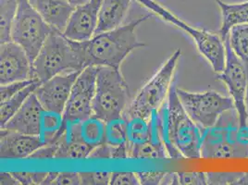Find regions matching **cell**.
<instances>
[{"mask_svg":"<svg viewBox=\"0 0 248 185\" xmlns=\"http://www.w3.org/2000/svg\"><path fill=\"white\" fill-rule=\"evenodd\" d=\"M42 82L38 80L29 84L25 88H23L20 92L15 93L11 98L7 99L4 102H1L0 106V126L3 127L7 123L11 118L16 114V112L26 102V100L31 96L37 87L41 84Z\"/></svg>","mask_w":248,"mask_h":185,"instance_id":"cell-21","label":"cell"},{"mask_svg":"<svg viewBox=\"0 0 248 185\" xmlns=\"http://www.w3.org/2000/svg\"><path fill=\"white\" fill-rule=\"evenodd\" d=\"M53 28L32 7L29 0H19L18 11L11 31V41L26 51L31 64Z\"/></svg>","mask_w":248,"mask_h":185,"instance_id":"cell-8","label":"cell"},{"mask_svg":"<svg viewBox=\"0 0 248 185\" xmlns=\"http://www.w3.org/2000/svg\"><path fill=\"white\" fill-rule=\"evenodd\" d=\"M0 185H20L16 178L13 176L12 172H1L0 174Z\"/></svg>","mask_w":248,"mask_h":185,"instance_id":"cell-35","label":"cell"},{"mask_svg":"<svg viewBox=\"0 0 248 185\" xmlns=\"http://www.w3.org/2000/svg\"><path fill=\"white\" fill-rule=\"evenodd\" d=\"M53 29L64 31L75 7L68 0H29Z\"/></svg>","mask_w":248,"mask_h":185,"instance_id":"cell-17","label":"cell"},{"mask_svg":"<svg viewBox=\"0 0 248 185\" xmlns=\"http://www.w3.org/2000/svg\"><path fill=\"white\" fill-rule=\"evenodd\" d=\"M221 11V26L219 36L225 41L230 31L237 26L248 24V1L240 4H228L222 0H214Z\"/></svg>","mask_w":248,"mask_h":185,"instance_id":"cell-19","label":"cell"},{"mask_svg":"<svg viewBox=\"0 0 248 185\" xmlns=\"http://www.w3.org/2000/svg\"><path fill=\"white\" fill-rule=\"evenodd\" d=\"M19 0H0V41H11V31L18 11Z\"/></svg>","mask_w":248,"mask_h":185,"instance_id":"cell-23","label":"cell"},{"mask_svg":"<svg viewBox=\"0 0 248 185\" xmlns=\"http://www.w3.org/2000/svg\"><path fill=\"white\" fill-rule=\"evenodd\" d=\"M158 117L161 136L170 157L201 158L202 130L186 113L175 87L170 89L166 103L158 110Z\"/></svg>","mask_w":248,"mask_h":185,"instance_id":"cell-2","label":"cell"},{"mask_svg":"<svg viewBox=\"0 0 248 185\" xmlns=\"http://www.w3.org/2000/svg\"><path fill=\"white\" fill-rule=\"evenodd\" d=\"M243 172H207V185H236Z\"/></svg>","mask_w":248,"mask_h":185,"instance_id":"cell-26","label":"cell"},{"mask_svg":"<svg viewBox=\"0 0 248 185\" xmlns=\"http://www.w3.org/2000/svg\"><path fill=\"white\" fill-rule=\"evenodd\" d=\"M82 185L79 172L64 171L59 172L53 185Z\"/></svg>","mask_w":248,"mask_h":185,"instance_id":"cell-33","label":"cell"},{"mask_svg":"<svg viewBox=\"0 0 248 185\" xmlns=\"http://www.w3.org/2000/svg\"><path fill=\"white\" fill-rule=\"evenodd\" d=\"M59 172H47V175L45 179V181L43 182V185H53V183L57 177Z\"/></svg>","mask_w":248,"mask_h":185,"instance_id":"cell-36","label":"cell"},{"mask_svg":"<svg viewBox=\"0 0 248 185\" xmlns=\"http://www.w3.org/2000/svg\"><path fill=\"white\" fill-rule=\"evenodd\" d=\"M150 17L149 14L141 16L114 30L94 34L87 41L72 40L83 69L87 67H108L120 70L122 63L131 52L145 46V43L138 41L135 30Z\"/></svg>","mask_w":248,"mask_h":185,"instance_id":"cell-1","label":"cell"},{"mask_svg":"<svg viewBox=\"0 0 248 185\" xmlns=\"http://www.w3.org/2000/svg\"><path fill=\"white\" fill-rule=\"evenodd\" d=\"M97 70L98 67H87L78 75L63 112L65 123H82L93 115Z\"/></svg>","mask_w":248,"mask_h":185,"instance_id":"cell-11","label":"cell"},{"mask_svg":"<svg viewBox=\"0 0 248 185\" xmlns=\"http://www.w3.org/2000/svg\"><path fill=\"white\" fill-rule=\"evenodd\" d=\"M70 4H72L73 7H78V6H81L84 3H86L88 0H68Z\"/></svg>","mask_w":248,"mask_h":185,"instance_id":"cell-38","label":"cell"},{"mask_svg":"<svg viewBox=\"0 0 248 185\" xmlns=\"http://www.w3.org/2000/svg\"><path fill=\"white\" fill-rule=\"evenodd\" d=\"M128 121V143L139 144L150 140L152 129L150 119L145 120L142 118H133Z\"/></svg>","mask_w":248,"mask_h":185,"instance_id":"cell-24","label":"cell"},{"mask_svg":"<svg viewBox=\"0 0 248 185\" xmlns=\"http://www.w3.org/2000/svg\"><path fill=\"white\" fill-rule=\"evenodd\" d=\"M175 89L186 113L202 131L215 126L223 114L234 108L232 97L216 91L191 92L177 87Z\"/></svg>","mask_w":248,"mask_h":185,"instance_id":"cell-9","label":"cell"},{"mask_svg":"<svg viewBox=\"0 0 248 185\" xmlns=\"http://www.w3.org/2000/svg\"><path fill=\"white\" fill-rule=\"evenodd\" d=\"M44 112V108L33 92L11 120L1 128L21 134L40 136Z\"/></svg>","mask_w":248,"mask_h":185,"instance_id":"cell-16","label":"cell"},{"mask_svg":"<svg viewBox=\"0 0 248 185\" xmlns=\"http://www.w3.org/2000/svg\"><path fill=\"white\" fill-rule=\"evenodd\" d=\"M106 122L91 116L78 123L79 136L85 144L94 148L106 143Z\"/></svg>","mask_w":248,"mask_h":185,"instance_id":"cell-20","label":"cell"},{"mask_svg":"<svg viewBox=\"0 0 248 185\" xmlns=\"http://www.w3.org/2000/svg\"><path fill=\"white\" fill-rule=\"evenodd\" d=\"M140 181V185H162V181L165 177L164 171H143L136 172Z\"/></svg>","mask_w":248,"mask_h":185,"instance_id":"cell-32","label":"cell"},{"mask_svg":"<svg viewBox=\"0 0 248 185\" xmlns=\"http://www.w3.org/2000/svg\"><path fill=\"white\" fill-rule=\"evenodd\" d=\"M179 185H207V173L200 171L178 172Z\"/></svg>","mask_w":248,"mask_h":185,"instance_id":"cell-30","label":"cell"},{"mask_svg":"<svg viewBox=\"0 0 248 185\" xmlns=\"http://www.w3.org/2000/svg\"><path fill=\"white\" fill-rule=\"evenodd\" d=\"M106 143L112 146L128 143V121L124 117L107 123Z\"/></svg>","mask_w":248,"mask_h":185,"instance_id":"cell-25","label":"cell"},{"mask_svg":"<svg viewBox=\"0 0 248 185\" xmlns=\"http://www.w3.org/2000/svg\"><path fill=\"white\" fill-rule=\"evenodd\" d=\"M111 185H140L137 173L125 171V172H112L111 173Z\"/></svg>","mask_w":248,"mask_h":185,"instance_id":"cell-31","label":"cell"},{"mask_svg":"<svg viewBox=\"0 0 248 185\" xmlns=\"http://www.w3.org/2000/svg\"><path fill=\"white\" fill-rule=\"evenodd\" d=\"M236 185H248V172H243V174L238 180Z\"/></svg>","mask_w":248,"mask_h":185,"instance_id":"cell-37","label":"cell"},{"mask_svg":"<svg viewBox=\"0 0 248 185\" xmlns=\"http://www.w3.org/2000/svg\"><path fill=\"white\" fill-rule=\"evenodd\" d=\"M201 157L205 159H229L248 157V125L217 124L202 131Z\"/></svg>","mask_w":248,"mask_h":185,"instance_id":"cell-6","label":"cell"},{"mask_svg":"<svg viewBox=\"0 0 248 185\" xmlns=\"http://www.w3.org/2000/svg\"><path fill=\"white\" fill-rule=\"evenodd\" d=\"M132 0H103L95 34L119 28L130 9Z\"/></svg>","mask_w":248,"mask_h":185,"instance_id":"cell-18","label":"cell"},{"mask_svg":"<svg viewBox=\"0 0 248 185\" xmlns=\"http://www.w3.org/2000/svg\"><path fill=\"white\" fill-rule=\"evenodd\" d=\"M81 183L84 185H110L111 173L108 171L80 172Z\"/></svg>","mask_w":248,"mask_h":185,"instance_id":"cell-28","label":"cell"},{"mask_svg":"<svg viewBox=\"0 0 248 185\" xmlns=\"http://www.w3.org/2000/svg\"><path fill=\"white\" fill-rule=\"evenodd\" d=\"M45 144L40 136L21 134L1 128L0 156L2 159L30 158Z\"/></svg>","mask_w":248,"mask_h":185,"instance_id":"cell-15","label":"cell"},{"mask_svg":"<svg viewBox=\"0 0 248 185\" xmlns=\"http://www.w3.org/2000/svg\"><path fill=\"white\" fill-rule=\"evenodd\" d=\"M83 70V64L72 40L62 31L53 29L32 62V78L44 82L62 73Z\"/></svg>","mask_w":248,"mask_h":185,"instance_id":"cell-3","label":"cell"},{"mask_svg":"<svg viewBox=\"0 0 248 185\" xmlns=\"http://www.w3.org/2000/svg\"><path fill=\"white\" fill-rule=\"evenodd\" d=\"M111 150L112 145L104 143L96 147H94L91 154L89 155V158L91 159H111Z\"/></svg>","mask_w":248,"mask_h":185,"instance_id":"cell-34","label":"cell"},{"mask_svg":"<svg viewBox=\"0 0 248 185\" xmlns=\"http://www.w3.org/2000/svg\"><path fill=\"white\" fill-rule=\"evenodd\" d=\"M103 0H88L74 9L63 34L70 40L87 41L95 34Z\"/></svg>","mask_w":248,"mask_h":185,"instance_id":"cell-14","label":"cell"},{"mask_svg":"<svg viewBox=\"0 0 248 185\" xmlns=\"http://www.w3.org/2000/svg\"></svg>","mask_w":248,"mask_h":185,"instance_id":"cell-39","label":"cell"},{"mask_svg":"<svg viewBox=\"0 0 248 185\" xmlns=\"http://www.w3.org/2000/svg\"><path fill=\"white\" fill-rule=\"evenodd\" d=\"M128 99V84L120 70L98 67L92 116L106 123L122 118Z\"/></svg>","mask_w":248,"mask_h":185,"instance_id":"cell-5","label":"cell"},{"mask_svg":"<svg viewBox=\"0 0 248 185\" xmlns=\"http://www.w3.org/2000/svg\"><path fill=\"white\" fill-rule=\"evenodd\" d=\"M81 72L62 73L42 82L34 93L45 110L63 115L73 84Z\"/></svg>","mask_w":248,"mask_h":185,"instance_id":"cell-12","label":"cell"},{"mask_svg":"<svg viewBox=\"0 0 248 185\" xmlns=\"http://www.w3.org/2000/svg\"><path fill=\"white\" fill-rule=\"evenodd\" d=\"M32 78V64L26 51L16 44L9 41L0 46V83L24 81Z\"/></svg>","mask_w":248,"mask_h":185,"instance_id":"cell-13","label":"cell"},{"mask_svg":"<svg viewBox=\"0 0 248 185\" xmlns=\"http://www.w3.org/2000/svg\"><path fill=\"white\" fill-rule=\"evenodd\" d=\"M139 4L144 6L147 10L154 12L163 21L175 25L182 31L188 33L197 45L200 54L206 58L211 65L213 71L217 73L223 72L226 61V49L224 42L220 36L212 32L197 29L192 25L186 23L171 11L167 10L162 5L155 0H136Z\"/></svg>","mask_w":248,"mask_h":185,"instance_id":"cell-7","label":"cell"},{"mask_svg":"<svg viewBox=\"0 0 248 185\" xmlns=\"http://www.w3.org/2000/svg\"><path fill=\"white\" fill-rule=\"evenodd\" d=\"M13 176L22 185H42L45 181L47 172H25L15 171L12 172Z\"/></svg>","mask_w":248,"mask_h":185,"instance_id":"cell-29","label":"cell"},{"mask_svg":"<svg viewBox=\"0 0 248 185\" xmlns=\"http://www.w3.org/2000/svg\"><path fill=\"white\" fill-rule=\"evenodd\" d=\"M181 55V49H177L153 78L136 94L133 102L124 112L126 120L133 118L149 120L153 114L164 106L170 91V83Z\"/></svg>","mask_w":248,"mask_h":185,"instance_id":"cell-4","label":"cell"},{"mask_svg":"<svg viewBox=\"0 0 248 185\" xmlns=\"http://www.w3.org/2000/svg\"><path fill=\"white\" fill-rule=\"evenodd\" d=\"M226 61L223 72L218 73L217 79L224 82L233 100L238 116V125L248 126V77L244 64L232 51L229 38L224 41Z\"/></svg>","mask_w":248,"mask_h":185,"instance_id":"cell-10","label":"cell"},{"mask_svg":"<svg viewBox=\"0 0 248 185\" xmlns=\"http://www.w3.org/2000/svg\"><path fill=\"white\" fill-rule=\"evenodd\" d=\"M37 79L35 78H31L28 80L24 81H18V82H11L7 84H2L0 88V97H1V102L6 101L7 99L11 98L15 93L21 91L23 88L28 86Z\"/></svg>","mask_w":248,"mask_h":185,"instance_id":"cell-27","label":"cell"},{"mask_svg":"<svg viewBox=\"0 0 248 185\" xmlns=\"http://www.w3.org/2000/svg\"><path fill=\"white\" fill-rule=\"evenodd\" d=\"M228 38L232 51L244 64L248 77V24L233 27L230 31Z\"/></svg>","mask_w":248,"mask_h":185,"instance_id":"cell-22","label":"cell"}]
</instances>
